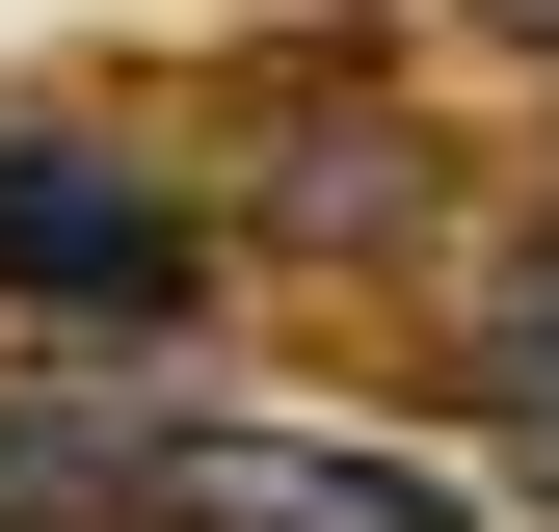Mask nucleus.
Here are the masks:
<instances>
[{
	"label": "nucleus",
	"mask_w": 559,
	"mask_h": 532,
	"mask_svg": "<svg viewBox=\"0 0 559 532\" xmlns=\"http://www.w3.org/2000/svg\"><path fill=\"white\" fill-rule=\"evenodd\" d=\"M479 373H507V452H559V240L479 293Z\"/></svg>",
	"instance_id": "7ed1b4c3"
},
{
	"label": "nucleus",
	"mask_w": 559,
	"mask_h": 532,
	"mask_svg": "<svg viewBox=\"0 0 559 532\" xmlns=\"http://www.w3.org/2000/svg\"><path fill=\"white\" fill-rule=\"evenodd\" d=\"M160 532H479V480H427V452H346V426H133L107 452Z\"/></svg>",
	"instance_id": "f257e3e1"
},
{
	"label": "nucleus",
	"mask_w": 559,
	"mask_h": 532,
	"mask_svg": "<svg viewBox=\"0 0 559 532\" xmlns=\"http://www.w3.org/2000/svg\"><path fill=\"white\" fill-rule=\"evenodd\" d=\"M0 293H53V319H160L187 293V214L133 160H81V133H0Z\"/></svg>",
	"instance_id": "f03ea898"
}]
</instances>
